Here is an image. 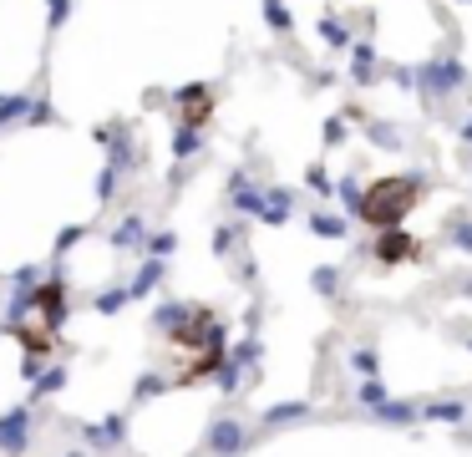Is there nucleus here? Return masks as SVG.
<instances>
[{
  "label": "nucleus",
  "mask_w": 472,
  "mask_h": 457,
  "mask_svg": "<svg viewBox=\"0 0 472 457\" xmlns=\"http://www.w3.org/2000/svg\"><path fill=\"white\" fill-rule=\"evenodd\" d=\"M173 152H178V158H188V152H198V132H193V127H183L178 138H173Z\"/></svg>",
  "instance_id": "obj_9"
},
{
  "label": "nucleus",
  "mask_w": 472,
  "mask_h": 457,
  "mask_svg": "<svg viewBox=\"0 0 472 457\" xmlns=\"http://www.w3.org/2000/svg\"><path fill=\"white\" fill-rule=\"evenodd\" d=\"M122 432H128V422H122V417H107L102 427H87L82 437H87V447L107 452V447H117V442H122Z\"/></svg>",
  "instance_id": "obj_3"
},
{
  "label": "nucleus",
  "mask_w": 472,
  "mask_h": 457,
  "mask_svg": "<svg viewBox=\"0 0 472 457\" xmlns=\"http://www.w3.org/2000/svg\"><path fill=\"white\" fill-rule=\"evenodd\" d=\"M72 457H82V452H72Z\"/></svg>",
  "instance_id": "obj_13"
},
{
  "label": "nucleus",
  "mask_w": 472,
  "mask_h": 457,
  "mask_svg": "<svg viewBox=\"0 0 472 457\" xmlns=\"http://www.w3.org/2000/svg\"><path fill=\"white\" fill-rule=\"evenodd\" d=\"M36 107H31V97H0V127L21 122V117H31Z\"/></svg>",
  "instance_id": "obj_5"
},
{
  "label": "nucleus",
  "mask_w": 472,
  "mask_h": 457,
  "mask_svg": "<svg viewBox=\"0 0 472 457\" xmlns=\"http://www.w3.org/2000/svg\"><path fill=\"white\" fill-rule=\"evenodd\" d=\"M66 386V366H52V371H41V381H36V392L46 396V392H62Z\"/></svg>",
  "instance_id": "obj_7"
},
{
  "label": "nucleus",
  "mask_w": 472,
  "mask_h": 457,
  "mask_svg": "<svg viewBox=\"0 0 472 457\" xmlns=\"http://www.w3.org/2000/svg\"><path fill=\"white\" fill-rule=\"evenodd\" d=\"M26 437H31V406H15V412H5V417H0V452H5V457L21 452V447H26Z\"/></svg>",
  "instance_id": "obj_2"
},
{
  "label": "nucleus",
  "mask_w": 472,
  "mask_h": 457,
  "mask_svg": "<svg viewBox=\"0 0 472 457\" xmlns=\"http://www.w3.org/2000/svg\"><path fill=\"white\" fill-rule=\"evenodd\" d=\"M66 11H72V0H52V25H62Z\"/></svg>",
  "instance_id": "obj_12"
},
{
  "label": "nucleus",
  "mask_w": 472,
  "mask_h": 457,
  "mask_svg": "<svg viewBox=\"0 0 472 457\" xmlns=\"http://www.w3.org/2000/svg\"><path fill=\"white\" fill-rule=\"evenodd\" d=\"M122 300H132L128 290H102L97 295V310H102V316H112V310H122Z\"/></svg>",
  "instance_id": "obj_8"
},
{
  "label": "nucleus",
  "mask_w": 472,
  "mask_h": 457,
  "mask_svg": "<svg viewBox=\"0 0 472 457\" xmlns=\"http://www.w3.org/2000/svg\"><path fill=\"white\" fill-rule=\"evenodd\" d=\"M163 386H168L163 376H142V386H138V402H148V396H158V392H163Z\"/></svg>",
  "instance_id": "obj_10"
},
{
  "label": "nucleus",
  "mask_w": 472,
  "mask_h": 457,
  "mask_svg": "<svg viewBox=\"0 0 472 457\" xmlns=\"http://www.w3.org/2000/svg\"><path fill=\"white\" fill-rule=\"evenodd\" d=\"M168 249H173V234H158V239L148 244V259H158V254H168Z\"/></svg>",
  "instance_id": "obj_11"
},
{
  "label": "nucleus",
  "mask_w": 472,
  "mask_h": 457,
  "mask_svg": "<svg viewBox=\"0 0 472 457\" xmlns=\"http://www.w3.org/2000/svg\"><path fill=\"white\" fill-rule=\"evenodd\" d=\"M417 203V183H401V178H381L376 189L361 199V219L376 228H391L407 219V209Z\"/></svg>",
  "instance_id": "obj_1"
},
{
  "label": "nucleus",
  "mask_w": 472,
  "mask_h": 457,
  "mask_svg": "<svg viewBox=\"0 0 472 457\" xmlns=\"http://www.w3.org/2000/svg\"><path fill=\"white\" fill-rule=\"evenodd\" d=\"M112 244H117V249H142V244H148V224H142V214L122 219L117 234H112Z\"/></svg>",
  "instance_id": "obj_4"
},
{
  "label": "nucleus",
  "mask_w": 472,
  "mask_h": 457,
  "mask_svg": "<svg viewBox=\"0 0 472 457\" xmlns=\"http://www.w3.org/2000/svg\"><path fill=\"white\" fill-rule=\"evenodd\" d=\"M376 254H381L386 265H396L401 254H417V244H411V239H396V234H391V239H381V244H376Z\"/></svg>",
  "instance_id": "obj_6"
}]
</instances>
